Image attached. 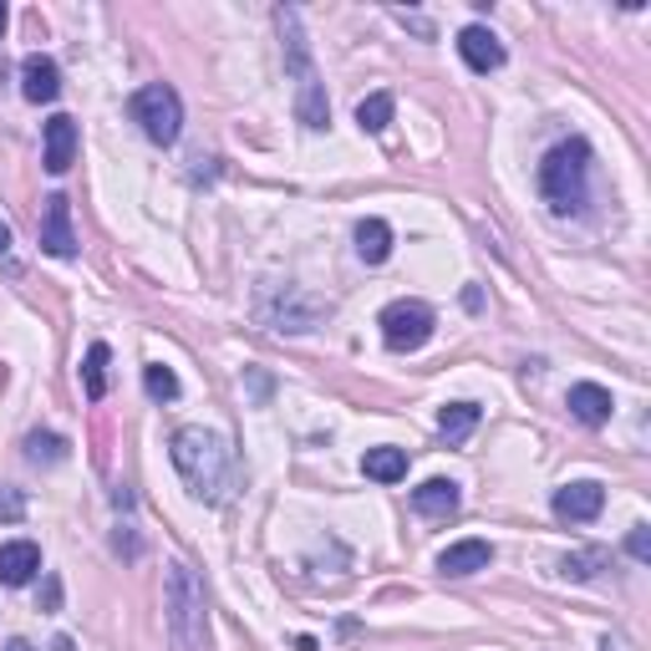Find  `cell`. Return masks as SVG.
Returning <instances> with one entry per match:
<instances>
[{
    "mask_svg": "<svg viewBox=\"0 0 651 651\" xmlns=\"http://www.w3.org/2000/svg\"><path fill=\"white\" fill-rule=\"evenodd\" d=\"M173 468L184 474V484H188L194 499H209V504L225 499L229 448H225L219 433H209V427H184V433L173 438Z\"/></svg>",
    "mask_w": 651,
    "mask_h": 651,
    "instance_id": "6da1fadb",
    "label": "cell"
},
{
    "mask_svg": "<svg viewBox=\"0 0 651 651\" xmlns=\"http://www.w3.org/2000/svg\"><path fill=\"white\" fill-rule=\"evenodd\" d=\"M275 26L280 41H285V67L295 72V118L306 122L311 133H321L332 122V107H326V93H321V77H316V62L306 52V31H301V15L295 11H275Z\"/></svg>",
    "mask_w": 651,
    "mask_h": 651,
    "instance_id": "7a4b0ae2",
    "label": "cell"
},
{
    "mask_svg": "<svg viewBox=\"0 0 651 651\" xmlns=\"http://www.w3.org/2000/svg\"><path fill=\"white\" fill-rule=\"evenodd\" d=\"M585 173H590V148L585 138H571V143H555L540 163V194L555 214H575L585 204Z\"/></svg>",
    "mask_w": 651,
    "mask_h": 651,
    "instance_id": "3957f363",
    "label": "cell"
},
{
    "mask_svg": "<svg viewBox=\"0 0 651 651\" xmlns=\"http://www.w3.org/2000/svg\"><path fill=\"white\" fill-rule=\"evenodd\" d=\"M163 611H169V637L178 651L204 647V581L188 571L184 560L169 565V585H163Z\"/></svg>",
    "mask_w": 651,
    "mask_h": 651,
    "instance_id": "277c9868",
    "label": "cell"
},
{
    "mask_svg": "<svg viewBox=\"0 0 651 651\" xmlns=\"http://www.w3.org/2000/svg\"><path fill=\"white\" fill-rule=\"evenodd\" d=\"M133 118L143 122V133L153 143L169 148L178 138V128H184V102H178V93H173L169 82H148L143 93L133 97Z\"/></svg>",
    "mask_w": 651,
    "mask_h": 651,
    "instance_id": "5b68a950",
    "label": "cell"
},
{
    "mask_svg": "<svg viewBox=\"0 0 651 651\" xmlns=\"http://www.w3.org/2000/svg\"><path fill=\"white\" fill-rule=\"evenodd\" d=\"M377 326H382V341L392 351H417V346H427L438 321H433V306H423V301H392Z\"/></svg>",
    "mask_w": 651,
    "mask_h": 651,
    "instance_id": "8992f818",
    "label": "cell"
},
{
    "mask_svg": "<svg viewBox=\"0 0 651 651\" xmlns=\"http://www.w3.org/2000/svg\"><path fill=\"white\" fill-rule=\"evenodd\" d=\"M41 250L56 254V260H72V254H77V235H72V199H67V194H52L46 209H41Z\"/></svg>",
    "mask_w": 651,
    "mask_h": 651,
    "instance_id": "52a82bcc",
    "label": "cell"
},
{
    "mask_svg": "<svg viewBox=\"0 0 651 651\" xmlns=\"http://www.w3.org/2000/svg\"><path fill=\"white\" fill-rule=\"evenodd\" d=\"M606 509V489L596 479H581V484H565L555 493V514L571 519V524H585V519H596Z\"/></svg>",
    "mask_w": 651,
    "mask_h": 651,
    "instance_id": "ba28073f",
    "label": "cell"
},
{
    "mask_svg": "<svg viewBox=\"0 0 651 651\" xmlns=\"http://www.w3.org/2000/svg\"><path fill=\"white\" fill-rule=\"evenodd\" d=\"M21 93H26V102H56L62 97V67L41 52L26 56L21 62Z\"/></svg>",
    "mask_w": 651,
    "mask_h": 651,
    "instance_id": "9c48e42d",
    "label": "cell"
},
{
    "mask_svg": "<svg viewBox=\"0 0 651 651\" xmlns=\"http://www.w3.org/2000/svg\"><path fill=\"white\" fill-rule=\"evenodd\" d=\"M493 565V545L489 540H458V545H448L438 555V571L443 575H479Z\"/></svg>",
    "mask_w": 651,
    "mask_h": 651,
    "instance_id": "30bf717a",
    "label": "cell"
},
{
    "mask_svg": "<svg viewBox=\"0 0 651 651\" xmlns=\"http://www.w3.org/2000/svg\"><path fill=\"white\" fill-rule=\"evenodd\" d=\"M458 52H464V62L474 72H499V67H504V46H499L493 31H484V26H464V31H458Z\"/></svg>",
    "mask_w": 651,
    "mask_h": 651,
    "instance_id": "8fae6325",
    "label": "cell"
},
{
    "mask_svg": "<svg viewBox=\"0 0 651 651\" xmlns=\"http://www.w3.org/2000/svg\"><path fill=\"white\" fill-rule=\"evenodd\" d=\"M41 571V550L31 540H11L0 545V585H31Z\"/></svg>",
    "mask_w": 651,
    "mask_h": 651,
    "instance_id": "7c38bea8",
    "label": "cell"
},
{
    "mask_svg": "<svg viewBox=\"0 0 651 651\" xmlns=\"http://www.w3.org/2000/svg\"><path fill=\"white\" fill-rule=\"evenodd\" d=\"M72 159H77V122L67 112H56L46 122V173H67Z\"/></svg>",
    "mask_w": 651,
    "mask_h": 651,
    "instance_id": "4fadbf2b",
    "label": "cell"
},
{
    "mask_svg": "<svg viewBox=\"0 0 651 651\" xmlns=\"http://www.w3.org/2000/svg\"><path fill=\"white\" fill-rule=\"evenodd\" d=\"M412 509L427 519H448L458 509V484L453 479H427L423 489H412Z\"/></svg>",
    "mask_w": 651,
    "mask_h": 651,
    "instance_id": "5bb4252c",
    "label": "cell"
},
{
    "mask_svg": "<svg viewBox=\"0 0 651 651\" xmlns=\"http://www.w3.org/2000/svg\"><path fill=\"white\" fill-rule=\"evenodd\" d=\"M571 412L581 417L585 427H600V423H611V392L596 382H581L571 387Z\"/></svg>",
    "mask_w": 651,
    "mask_h": 651,
    "instance_id": "9a60e30c",
    "label": "cell"
},
{
    "mask_svg": "<svg viewBox=\"0 0 651 651\" xmlns=\"http://www.w3.org/2000/svg\"><path fill=\"white\" fill-rule=\"evenodd\" d=\"M361 474L377 484H398L408 479V453L402 448H367V458H361Z\"/></svg>",
    "mask_w": 651,
    "mask_h": 651,
    "instance_id": "2e32d148",
    "label": "cell"
},
{
    "mask_svg": "<svg viewBox=\"0 0 651 651\" xmlns=\"http://www.w3.org/2000/svg\"><path fill=\"white\" fill-rule=\"evenodd\" d=\"M357 254L367 260V265H382L387 254H392V229H387V219H361L357 225Z\"/></svg>",
    "mask_w": 651,
    "mask_h": 651,
    "instance_id": "e0dca14e",
    "label": "cell"
},
{
    "mask_svg": "<svg viewBox=\"0 0 651 651\" xmlns=\"http://www.w3.org/2000/svg\"><path fill=\"white\" fill-rule=\"evenodd\" d=\"M438 427H443V438L448 443L468 438V433L479 427V408H474V402H448V408L438 412Z\"/></svg>",
    "mask_w": 651,
    "mask_h": 651,
    "instance_id": "ac0fdd59",
    "label": "cell"
},
{
    "mask_svg": "<svg viewBox=\"0 0 651 651\" xmlns=\"http://www.w3.org/2000/svg\"><path fill=\"white\" fill-rule=\"evenodd\" d=\"M82 387H87V398L102 402L107 398V346L93 341V351H87V361H82Z\"/></svg>",
    "mask_w": 651,
    "mask_h": 651,
    "instance_id": "d6986e66",
    "label": "cell"
},
{
    "mask_svg": "<svg viewBox=\"0 0 651 651\" xmlns=\"http://www.w3.org/2000/svg\"><path fill=\"white\" fill-rule=\"evenodd\" d=\"M392 107H398L392 102V93H372L367 102L357 107V128L361 133H382L387 122H392Z\"/></svg>",
    "mask_w": 651,
    "mask_h": 651,
    "instance_id": "ffe728a7",
    "label": "cell"
},
{
    "mask_svg": "<svg viewBox=\"0 0 651 651\" xmlns=\"http://www.w3.org/2000/svg\"><path fill=\"white\" fill-rule=\"evenodd\" d=\"M26 458L31 464H62V458H67V438H56V433H31Z\"/></svg>",
    "mask_w": 651,
    "mask_h": 651,
    "instance_id": "44dd1931",
    "label": "cell"
},
{
    "mask_svg": "<svg viewBox=\"0 0 651 651\" xmlns=\"http://www.w3.org/2000/svg\"><path fill=\"white\" fill-rule=\"evenodd\" d=\"M143 387H148V398H153V402H173V398H178V377H173L169 367H148Z\"/></svg>",
    "mask_w": 651,
    "mask_h": 651,
    "instance_id": "7402d4cb",
    "label": "cell"
},
{
    "mask_svg": "<svg viewBox=\"0 0 651 651\" xmlns=\"http://www.w3.org/2000/svg\"><path fill=\"white\" fill-rule=\"evenodd\" d=\"M590 565H600V555H565V560H560V571L575 575V581H590V575H596Z\"/></svg>",
    "mask_w": 651,
    "mask_h": 651,
    "instance_id": "603a6c76",
    "label": "cell"
},
{
    "mask_svg": "<svg viewBox=\"0 0 651 651\" xmlns=\"http://www.w3.org/2000/svg\"><path fill=\"white\" fill-rule=\"evenodd\" d=\"M21 514H26V499H21L15 489H0V519H6V524H15Z\"/></svg>",
    "mask_w": 651,
    "mask_h": 651,
    "instance_id": "cb8c5ba5",
    "label": "cell"
},
{
    "mask_svg": "<svg viewBox=\"0 0 651 651\" xmlns=\"http://www.w3.org/2000/svg\"><path fill=\"white\" fill-rule=\"evenodd\" d=\"M626 550H631L637 560H651V534L637 524V530H631V540H626Z\"/></svg>",
    "mask_w": 651,
    "mask_h": 651,
    "instance_id": "d4e9b609",
    "label": "cell"
},
{
    "mask_svg": "<svg viewBox=\"0 0 651 651\" xmlns=\"http://www.w3.org/2000/svg\"><path fill=\"white\" fill-rule=\"evenodd\" d=\"M6 245H11V229H6V225H0V250H6Z\"/></svg>",
    "mask_w": 651,
    "mask_h": 651,
    "instance_id": "484cf974",
    "label": "cell"
},
{
    "mask_svg": "<svg viewBox=\"0 0 651 651\" xmlns=\"http://www.w3.org/2000/svg\"><path fill=\"white\" fill-rule=\"evenodd\" d=\"M6 21H11V15H6V6H0V36H6Z\"/></svg>",
    "mask_w": 651,
    "mask_h": 651,
    "instance_id": "4316f807",
    "label": "cell"
},
{
    "mask_svg": "<svg viewBox=\"0 0 651 651\" xmlns=\"http://www.w3.org/2000/svg\"><path fill=\"white\" fill-rule=\"evenodd\" d=\"M6 651H31V647H26V641H11V647H6Z\"/></svg>",
    "mask_w": 651,
    "mask_h": 651,
    "instance_id": "83f0119b",
    "label": "cell"
}]
</instances>
